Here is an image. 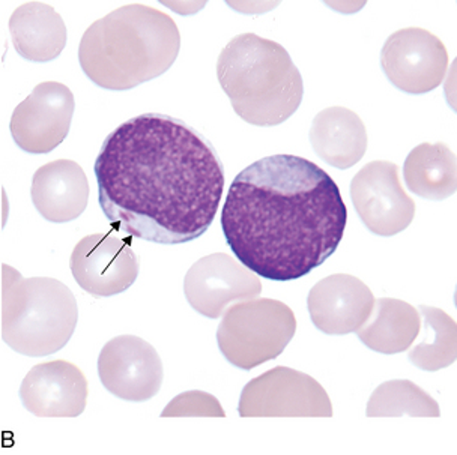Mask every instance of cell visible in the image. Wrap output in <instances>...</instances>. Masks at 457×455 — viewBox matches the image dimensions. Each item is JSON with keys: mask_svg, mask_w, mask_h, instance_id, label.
<instances>
[{"mask_svg": "<svg viewBox=\"0 0 457 455\" xmlns=\"http://www.w3.org/2000/svg\"><path fill=\"white\" fill-rule=\"evenodd\" d=\"M12 46L30 62L54 61L67 46V26L53 6L29 2L19 6L10 19Z\"/></svg>", "mask_w": 457, "mask_h": 455, "instance_id": "cell-18", "label": "cell"}, {"mask_svg": "<svg viewBox=\"0 0 457 455\" xmlns=\"http://www.w3.org/2000/svg\"><path fill=\"white\" fill-rule=\"evenodd\" d=\"M403 178L411 193L428 200H445L457 190V160L444 143H423L406 157Z\"/></svg>", "mask_w": 457, "mask_h": 455, "instance_id": "cell-20", "label": "cell"}, {"mask_svg": "<svg viewBox=\"0 0 457 455\" xmlns=\"http://www.w3.org/2000/svg\"><path fill=\"white\" fill-rule=\"evenodd\" d=\"M351 199L364 226L378 236L403 232L415 217L414 200L400 184L395 162L371 161L362 167L353 176Z\"/></svg>", "mask_w": 457, "mask_h": 455, "instance_id": "cell-9", "label": "cell"}, {"mask_svg": "<svg viewBox=\"0 0 457 455\" xmlns=\"http://www.w3.org/2000/svg\"><path fill=\"white\" fill-rule=\"evenodd\" d=\"M377 299L357 277L329 276L313 285L307 309L314 327L328 335L357 332L370 318Z\"/></svg>", "mask_w": 457, "mask_h": 455, "instance_id": "cell-15", "label": "cell"}, {"mask_svg": "<svg viewBox=\"0 0 457 455\" xmlns=\"http://www.w3.org/2000/svg\"><path fill=\"white\" fill-rule=\"evenodd\" d=\"M424 318L423 340L408 353L420 370L438 371L454 364L457 358V325L452 316L436 307L421 305Z\"/></svg>", "mask_w": 457, "mask_h": 455, "instance_id": "cell-21", "label": "cell"}, {"mask_svg": "<svg viewBox=\"0 0 457 455\" xmlns=\"http://www.w3.org/2000/svg\"><path fill=\"white\" fill-rule=\"evenodd\" d=\"M295 331V314L286 303L248 299L224 311L217 343L232 366L250 371L280 356Z\"/></svg>", "mask_w": 457, "mask_h": 455, "instance_id": "cell-6", "label": "cell"}, {"mask_svg": "<svg viewBox=\"0 0 457 455\" xmlns=\"http://www.w3.org/2000/svg\"><path fill=\"white\" fill-rule=\"evenodd\" d=\"M76 101L71 90L57 81L37 85L17 105L11 118L15 145L29 153H48L67 138Z\"/></svg>", "mask_w": 457, "mask_h": 455, "instance_id": "cell-11", "label": "cell"}, {"mask_svg": "<svg viewBox=\"0 0 457 455\" xmlns=\"http://www.w3.org/2000/svg\"><path fill=\"white\" fill-rule=\"evenodd\" d=\"M238 412L243 418H331L333 404L312 376L276 367L245 385Z\"/></svg>", "mask_w": 457, "mask_h": 455, "instance_id": "cell-7", "label": "cell"}, {"mask_svg": "<svg viewBox=\"0 0 457 455\" xmlns=\"http://www.w3.org/2000/svg\"><path fill=\"white\" fill-rule=\"evenodd\" d=\"M72 277L81 289L92 296L122 294L136 283L138 257L131 247V236L114 232L85 236L72 250Z\"/></svg>", "mask_w": 457, "mask_h": 455, "instance_id": "cell-10", "label": "cell"}, {"mask_svg": "<svg viewBox=\"0 0 457 455\" xmlns=\"http://www.w3.org/2000/svg\"><path fill=\"white\" fill-rule=\"evenodd\" d=\"M30 195L43 219L52 223H68L85 212L89 202V182L77 162L56 160L35 171Z\"/></svg>", "mask_w": 457, "mask_h": 455, "instance_id": "cell-16", "label": "cell"}, {"mask_svg": "<svg viewBox=\"0 0 457 455\" xmlns=\"http://www.w3.org/2000/svg\"><path fill=\"white\" fill-rule=\"evenodd\" d=\"M348 221L337 184L318 164L272 155L244 169L228 188L221 228L256 276L303 278L333 256Z\"/></svg>", "mask_w": 457, "mask_h": 455, "instance_id": "cell-2", "label": "cell"}, {"mask_svg": "<svg viewBox=\"0 0 457 455\" xmlns=\"http://www.w3.org/2000/svg\"><path fill=\"white\" fill-rule=\"evenodd\" d=\"M438 418L439 404L411 380H388L379 385L367 403L369 418Z\"/></svg>", "mask_w": 457, "mask_h": 455, "instance_id": "cell-22", "label": "cell"}, {"mask_svg": "<svg viewBox=\"0 0 457 455\" xmlns=\"http://www.w3.org/2000/svg\"><path fill=\"white\" fill-rule=\"evenodd\" d=\"M310 143L329 166L346 170L361 161L367 151L366 125L353 110L329 107L316 114Z\"/></svg>", "mask_w": 457, "mask_h": 455, "instance_id": "cell-17", "label": "cell"}, {"mask_svg": "<svg viewBox=\"0 0 457 455\" xmlns=\"http://www.w3.org/2000/svg\"><path fill=\"white\" fill-rule=\"evenodd\" d=\"M87 379L68 360L43 362L29 371L20 386L24 409L39 418H76L85 412Z\"/></svg>", "mask_w": 457, "mask_h": 455, "instance_id": "cell-14", "label": "cell"}, {"mask_svg": "<svg viewBox=\"0 0 457 455\" xmlns=\"http://www.w3.org/2000/svg\"><path fill=\"white\" fill-rule=\"evenodd\" d=\"M101 384L114 397L127 401H148L162 385V362L148 342L136 335L110 340L98 358Z\"/></svg>", "mask_w": 457, "mask_h": 455, "instance_id": "cell-13", "label": "cell"}, {"mask_svg": "<svg viewBox=\"0 0 457 455\" xmlns=\"http://www.w3.org/2000/svg\"><path fill=\"white\" fill-rule=\"evenodd\" d=\"M162 418H224L221 404L214 395L204 391H187L171 400L162 410Z\"/></svg>", "mask_w": 457, "mask_h": 455, "instance_id": "cell-23", "label": "cell"}, {"mask_svg": "<svg viewBox=\"0 0 457 455\" xmlns=\"http://www.w3.org/2000/svg\"><path fill=\"white\" fill-rule=\"evenodd\" d=\"M184 292L197 313L219 318L237 301L257 298L262 292V283L241 261L224 252H215L191 266L184 281Z\"/></svg>", "mask_w": 457, "mask_h": 455, "instance_id": "cell-12", "label": "cell"}, {"mask_svg": "<svg viewBox=\"0 0 457 455\" xmlns=\"http://www.w3.org/2000/svg\"><path fill=\"white\" fill-rule=\"evenodd\" d=\"M381 65L391 85L421 95L436 89L447 76V48L426 29H402L384 44Z\"/></svg>", "mask_w": 457, "mask_h": 455, "instance_id": "cell-8", "label": "cell"}, {"mask_svg": "<svg viewBox=\"0 0 457 455\" xmlns=\"http://www.w3.org/2000/svg\"><path fill=\"white\" fill-rule=\"evenodd\" d=\"M217 77L235 113L256 127L283 124L304 95L303 77L289 53L256 34L238 35L223 48Z\"/></svg>", "mask_w": 457, "mask_h": 455, "instance_id": "cell-4", "label": "cell"}, {"mask_svg": "<svg viewBox=\"0 0 457 455\" xmlns=\"http://www.w3.org/2000/svg\"><path fill=\"white\" fill-rule=\"evenodd\" d=\"M2 270L4 342L26 356L53 355L67 346L79 320L71 290L54 278H23L8 265Z\"/></svg>", "mask_w": 457, "mask_h": 455, "instance_id": "cell-5", "label": "cell"}, {"mask_svg": "<svg viewBox=\"0 0 457 455\" xmlns=\"http://www.w3.org/2000/svg\"><path fill=\"white\" fill-rule=\"evenodd\" d=\"M162 5L170 6L171 10L177 11L178 14H184V10L188 8L191 14H195V11H199L202 6H205L206 4H167V2H162Z\"/></svg>", "mask_w": 457, "mask_h": 455, "instance_id": "cell-24", "label": "cell"}, {"mask_svg": "<svg viewBox=\"0 0 457 455\" xmlns=\"http://www.w3.org/2000/svg\"><path fill=\"white\" fill-rule=\"evenodd\" d=\"M181 35L175 21L153 6H120L96 20L81 37L80 67L109 90H129L162 76L177 61Z\"/></svg>", "mask_w": 457, "mask_h": 455, "instance_id": "cell-3", "label": "cell"}, {"mask_svg": "<svg viewBox=\"0 0 457 455\" xmlns=\"http://www.w3.org/2000/svg\"><path fill=\"white\" fill-rule=\"evenodd\" d=\"M419 310L400 299H378L370 318L357 331L360 342L371 351L395 355L408 351L419 337Z\"/></svg>", "mask_w": 457, "mask_h": 455, "instance_id": "cell-19", "label": "cell"}, {"mask_svg": "<svg viewBox=\"0 0 457 455\" xmlns=\"http://www.w3.org/2000/svg\"><path fill=\"white\" fill-rule=\"evenodd\" d=\"M94 170L114 232L164 245L202 236L224 191L223 162L210 140L166 114H140L114 129Z\"/></svg>", "mask_w": 457, "mask_h": 455, "instance_id": "cell-1", "label": "cell"}]
</instances>
